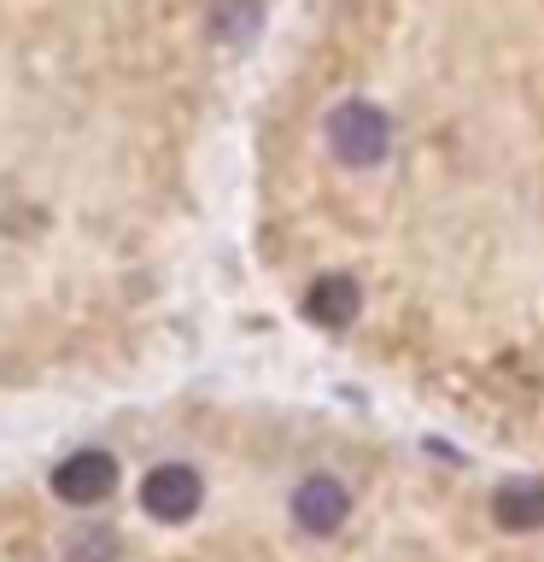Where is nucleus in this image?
<instances>
[{"mask_svg":"<svg viewBox=\"0 0 544 562\" xmlns=\"http://www.w3.org/2000/svg\"><path fill=\"white\" fill-rule=\"evenodd\" d=\"M322 140H328L333 165L375 170V165H386V153H393V117H386L375 100H340L322 123Z\"/></svg>","mask_w":544,"mask_h":562,"instance_id":"nucleus-1","label":"nucleus"},{"mask_svg":"<svg viewBox=\"0 0 544 562\" xmlns=\"http://www.w3.org/2000/svg\"><path fill=\"white\" fill-rule=\"evenodd\" d=\"M205 504V481L200 469L188 463H158L147 469V481H140V509H147L152 521H193Z\"/></svg>","mask_w":544,"mask_h":562,"instance_id":"nucleus-2","label":"nucleus"},{"mask_svg":"<svg viewBox=\"0 0 544 562\" xmlns=\"http://www.w3.org/2000/svg\"><path fill=\"white\" fill-rule=\"evenodd\" d=\"M117 492V457L112 451H77L53 469V498L70 509H94Z\"/></svg>","mask_w":544,"mask_h":562,"instance_id":"nucleus-3","label":"nucleus"},{"mask_svg":"<svg viewBox=\"0 0 544 562\" xmlns=\"http://www.w3.org/2000/svg\"><path fill=\"white\" fill-rule=\"evenodd\" d=\"M351 516V492L333 481V474H310V481H298L293 492V521H298V533H310V539H328V533H340Z\"/></svg>","mask_w":544,"mask_h":562,"instance_id":"nucleus-4","label":"nucleus"},{"mask_svg":"<svg viewBox=\"0 0 544 562\" xmlns=\"http://www.w3.org/2000/svg\"><path fill=\"white\" fill-rule=\"evenodd\" d=\"M298 311L310 316L316 328H351L358 323V311H363V288L351 276H316L310 288H305V299H298Z\"/></svg>","mask_w":544,"mask_h":562,"instance_id":"nucleus-5","label":"nucleus"},{"mask_svg":"<svg viewBox=\"0 0 544 562\" xmlns=\"http://www.w3.org/2000/svg\"><path fill=\"white\" fill-rule=\"evenodd\" d=\"M491 521L503 533H539L544 527V481H503L491 492Z\"/></svg>","mask_w":544,"mask_h":562,"instance_id":"nucleus-6","label":"nucleus"},{"mask_svg":"<svg viewBox=\"0 0 544 562\" xmlns=\"http://www.w3.org/2000/svg\"><path fill=\"white\" fill-rule=\"evenodd\" d=\"M205 30L217 35L223 47H246L263 30V0H211Z\"/></svg>","mask_w":544,"mask_h":562,"instance_id":"nucleus-7","label":"nucleus"},{"mask_svg":"<svg viewBox=\"0 0 544 562\" xmlns=\"http://www.w3.org/2000/svg\"><path fill=\"white\" fill-rule=\"evenodd\" d=\"M112 551H117V539L105 533V527H77V533L65 539L70 562H112Z\"/></svg>","mask_w":544,"mask_h":562,"instance_id":"nucleus-8","label":"nucleus"}]
</instances>
